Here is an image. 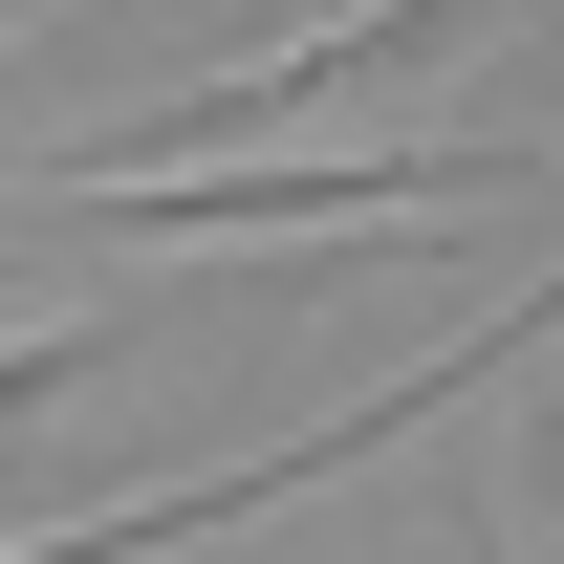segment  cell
Returning a JSON list of instances; mask_svg holds the SVG:
<instances>
[{
	"instance_id": "1",
	"label": "cell",
	"mask_w": 564,
	"mask_h": 564,
	"mask_svg": "<svg viewBox=\"0 0 564 564\" xmlns=\"http://www.w3.org/2000/svg\"><path fill=\"white\" fill-rule=\"evenodd\" d=\"M543 152H348V174H44L109 239H413V217L521 196Z\"/></svg>"
},
{
	"instance_id": "2",
	"label": "cell",
	"mask_w": 564,
	"mask_h": 564,
	"mask_svg": "<svg viewBox=\"0 0 564 564\" xmlns=\"http://www.w3.org/2000/svg\"><path fill=\"white\" fill-rule=\"evenodd\" d=\"M109 348H152V326H109V304H66V326H22V348H0V434L44 413V391H87Z\"/></svg>"
}]
</instances>
